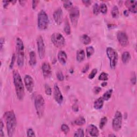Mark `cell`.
I'll return each instance as SVG.
<instances>
[{"mask_svg":"<svg viewBox=\"0 0 137 137\" xmlns=\"http://www.w3.org/2000/svg\"><path fill=\"white\" fill-rule=\"evenodd\" d=\"M93 14H94V15H98L99 14L100 11V7L98 5V4L95 3L94 5V6H93Z\"/></svg>","mask_w":137,"mask_h":137,"instance_id":"cell-34","label":"cell"},{"mask_svg":"<svg viewBox=\"0 0 137 137\" xmlns=\"http://www.w3.org/2000/svg\"><path fill=\"white\" fill-rule=\"evenodd\" d=\"M109 137H116V135H109Z\"/></svg>","mask_w":137,"mask_h":137,"instance_id":"cell-53","label":"cell"},{"mask_svg":"<svg viewBox=\"0 0 137 137\" xmlns=\"http://www.w3.org/2000/svg\"><path fill=\"white\" fill-rule=\"evenodd\" d=\"M15 60H16V56H15V54H14L13 55H12L11 61V63H10V68H13L14 65Z\"/></svg>","mask_w":137,"mask_h":137,"instance_id":"cell-41","label":"cell"},{"mask_svg":"<svg viewBox=\"0 0 137 137\" xmlns=\"http://www.w3.org/2000/svg\"><path fill=\"white\" fill-rule=\"evenodd\" d=\"M53 18L55 23L57 25H61L63 20V13L62 9L59 8L57 9L53 13Z\"/></svg>","mask_w":137,"mask_h":137,"instance_id":"cell-12","label":"cell"},{"mask_svg":"<svg viewBox=\"0 0 137 137\" xmlns=\"http://www.w3.org/2000/svg\"><path fill=\"white\" fill-rule=\"evenodd\" d=\"M80 40L84 45H88L91 42V39L87 34H84L80 38Z\"/></svg>","mask_w":137,"mask_h":137,"instance_id":"cell-23","label":"cell"},{"mask_svg":"<svg viewBox=\"0 0 137 137\" xmlns=\"http://www.w3.org/2000/svg\"><path fill=\"white\" fill-rule=\"evenodd\" d=\"M63 7L65 8V9H67V10H70L71 9L73 8L72 3L70 1H65L64 2Z\"/></svg>","mask_w":137,"mask_h":137,"instance_id":"cell-29","label":"cell"},{"mask_svg":"<svg viewBox=\"0 0 137 137\" xmlns=\"http://www.w3.org/2000/svg\"><path fill=\"white\" fill-rule=\"evenodd\" d=\"M16 47L17 56V64L19 67H22L24 63V46L22 40L19 38L16 39Z\"/></svg>","mask_w":137,"mask_h":137,"instance_id":"cell-3","label":"cell"},{"mask_svg":"<svg viewBox=\"0 0 137 137\" xmlns=\"http://www.w3.org/2000/svg\"><path fill=\"white\" fill-rule=\"evenodd\" d=\"M131 60V55L128 51L124 52L122 55V60L124 64L128 63Z\"/></svg>","mask_w":137,"mask_h":137,"instance_id":"cell-22","label":"cell"},{"mask_svg":"<svg viewBox=\"0 0 137 137\" xmlns=\"http://www.w3.org/2000/svg\"><path fill=\"white\" fill-rule=\"evenodd\" d=\"M27 137H35V132L32 128H30L27 130Z\"/></svg>","mask_w":137,"mask_h":137,"instance_id":"cell-39","label":"cell"},{"mask_svg":"<svg viewBox=\"0 0 137 137\" xmlns=\"http://www.w3.org/2000/svg\"><path fill=\"white\" fill-rule=\"evenodd\" d=\"M104 100L102 97L98 98L94 103V108L96 110H99L103 106Z\"/></svg>","mask_w":137,"mask_h":137,"instance_id":"cell-19","label":"cell"},{"mask_svg":"<svg viewBox=\"0 0 137 137\" xmlns=\"http://www.w3.org/2000/svg\"><path fill=\"white\" fill-rule=\"evenodd\" d=\"M72 110L74 111H75V112H78V111L79 108H78V105H77L76 104H74V105H73Z\"/></svg>","mask_w":137,"mask_h":137,"instance_id":"cell-47","label":"cell"},{"mask_svg":"<svg viewBox=\"0 0 137 137\" xmlns=\"http://www.w3.org/2000/svg\"><path fill=\"white\" fill-rule=\"evenodd\" d=\"M131 82L133 85H135L136 84V74L134 72L133 73V76L131 77Z\"/></svg>","mask_w":137,"mask_h":137,"instance_id":"cell-43","label":"cell"},{"mask_svg":"<svg viewBox=\"0 0 137 137\" xmlns=\"http://www.w3.org/2000/svg\"><path fill=\"white\" fill-rule=\"evenodd\" d=\"M3 3H4V4H3V7L4 8H7L8 6V5H9V3L10 2V1H3Z\"/></svg>","mask_w":137,"mask_h":137,"instance_id":"cell-49","label":"cell"},{"mask_svg":"<svg viewBox=\"0 0 137 137\" xmlns=\"http://www.w3.org/2000/svg\"><path fill=\"white\" fill-rule=\"evenodd\" d=\"M99 79L102 81H107L108 79V74L104 72H102L99 77Z\"/></svg>","mask_w":137,"mask_h":137,"instance_id":"cell-32","label":"cell"},{"mask_svg":"<svg viewBox=\"0 0 137 137\" xmlns=\"http://www.w3.org/2000/svg\"><path fill=\"white\" fill-rule=\"evenodd\" d=\"M61 130L64 133L68 134L70 131V128L66 124H62L61 126Z\"/></svg>","mask_w":137,"mask_h":137,"instance_id":"cell-35","label":"cell"},{"mask_svg":"<svg viewBox=\"0 0 137 137\" xmlns=\"http://www.w3.org/2000/svg\"><path fill=\"white\" fill-rule=\"evenodd\" d=\"M74 124L77 125H83L86 123V120L83 117H79L74 120Z\"/></svg>","mask_w":137,"mask_h":137,"instance_id":"cell-25","label":"cell"},{"mask_svg":"<svg viewBox=\"0 0 137 137\" xmlns=\"http://www.w3.org/2000/svg\"><path fill=\"white\" fill-rule=\"evenodd\" d=\"M67 55L64 51H60L58 53V60L62 65H65L67 61Z\"/></svg>","mask_w":137,"mask_h":137,"instance_id":"cell-18","label":"cell"},{"mask_svg":"<svg viewBox=\"0 0 137 137\" xmlns=\"http://www.w3.org/2000/svg\"><path fill=\"white\" fill-rule=\"evenodd\" d=\"M42 71L43 75L45 78H49L51 77L52 74L51 68V65L47 62H44L42 65Z\"/></svg>","mask_w":137,"mask_h":137,"instance_id":"cell-15","label":"cell"},{"mask_svg":"<svg viewBox=\"0 0 137 137\" xmlns=\"http://www.w3.org/2000/svg\"><path fill=\"white\" fill-rule=\"evenodd\" d=\"M51 41L54 45L58 48H62L65 46V40L64 36L60 33H54L51 37Z\"/></svg>","mask_w":137,"mask_h":137,"instance_id":"cell-7","label":"cell"},{"mask_svg":"<svg viewBox=\"0 0 137 137\" xmlns=\"http://www.w3.org/2000/svg\"><path fill=\"white\" fill-rule=\"evenodd\" d=\"M29 64L32 67L35 66L36 64V57L35 52L34 51H31L30 52Z\"/></svg>","mask_w":137,"mask_h":137,"instance_id":"cell-21","label":"cell"},{"mask_svg":"<svg viewBox=\"0 0 137 137\" xmlns=\"http://www.w3.org/2000/svg\"><path fill=\"white\" fill-rule=\"evenodd\" d=\"M45 92L46 93V94L48 95H51L52 93L51 88L48 85H47V84H46L45 85Z\"/></svg>","mask_w":137,"mask_h":137,"instance_id":"cell-37","label":"cell"},{"mask_svg":"<svg viewBox=\"0 0 137 137\" xmlns=\"http://www.w3.org/2000/svg\"><path fill=\"white\" fill-rule=\"evenodd\" d=\"M101 88L100 87H95L94 88V92L96 94H98V93H99L101 92Z\"/></svg>","mask_w":137,"mask_h":137,"instance_id":"cell-46","label":"cell"},{"mask_svg":"<svg viewBox=\"0 0 137 137\" xmlns=\"http://www.w3.org/2000/svg\"><path fill=\"white\" fill-rule=\"evenodd\" d=\"M123 13H124V15H125V16H128L129 15V11L128 10H124V12H123Z\"/></svg>","mask_w":137,"mask_h":137,"instance_id":"cell-50","label":"cell"},{"mask_svg":"<svg viewBox=\"0 0 137 137\" xmlns=\"http://www.w3.org/2000/svg\"><path fill=\"white\" fill-rule=\"evenodd\" d=\"M108 122V119L106 117H103L100 120V129H103L105 126V124Z\"/></svg>","mask_w":137,"mask_h":137,"instance_id":"cell-33","label":"cell"},{"mask_svg":"<svg viewBox=\"0 0 137 137\" xmlns=\"http://www.w3.org/2000/svg\"><path fill=\"white\" fill-rule=\"evenodd\" d=\"M10 2H11V3H12L14 4H15V3L16 2V1H10Z\"/></svg>","mask_w":137,"mask_h":137,"instance_id":"cell-52","label":"cell"},{"mask_svg":"<svg viewBox=\"0 0 137 137\" xmlns=\"http://www.w3.org/2000/svg\"><path fill=\"white\" fill-rule=\"evenodd\" d=\"M86 53L87 58H90L92 55L94 53V48L92 46H89L86 48Z\"/></svg>","mask_w":137,"mask_h":137,"instance_id":"cell-28","label":"cell"},{"mask_svg":"<svg viewBox=\"0 0 137 137\" xmlns=\"http://www.w3.org/2000/svg\"><path fill=\"white\" fill-rule=\"evenodd\" d=\"M8 135L11 137L14 136L17 126V120L14 111H9L5 114Z\"/></svg>","mask_w":137,"mask_h":137,"instance_id":"cell-1","label":"cell"},{"mask_svg":"<svg viewBox=\"0 0 137 137\" xmlns=\"http://www.w3.org/2000/svg\"><path fill=\"white\" fill-rule=\"evenodd\" d=\"M111 15L113 18H116L119 16V10L117 6L115 5L111 10Z\"/></svg>","mask_w":137,"mask_h":137,"instance_id":"cell-27","label":"cell"},{"mask_svg":"<svg viewBox=\"0 0 137 137\" xmlns=\"http://www.w3.org/2000/svg\"><path fill=\"white\" fill-rule=\"evenodd\" d=\"M57 78L58 80L63 81L64 79V76L62 71H59L57 73Z\"/></svg>","mask_w":137,"mask_h":137,"instance_id":"cell-38","label":"cell"},{"mask_svg":"<svg viewBox=\"0 0 137 137\" xmlns=\"http://www.w3.org/2000/svg\"><path fill=\"white\" fill-rule=\"evenodd\" d=\"M64 31L67 35H70L71 34V27L70 26V24L68 23V21L67 19H66L65 22L64 27Z\"/></svg>","mask_w":137,"mask_h":137,"instance_id":"cell-26","label":"cell"},{"mask_svg":"<svg viewBox=\"0 0 137 137\" xmlns=\"http://www.w3.org/2000/svg\"><path fill=\"white\" fill-rule=\"evenodd\" d=\"M113 128L115 131H118L122 128V115L119 111H117L113 120Z\"/></svg>","mask_w":137,"mask_h":137,"instance_id":"cell-8","label":"cell"},{"mask_svg":"<svg viewBox=\"0 0 137 137\" xmlns=\"http://www.w3.org/2000/svg\"><path fill=\"white\" fill-rule=\"evenodd\" d=\"M125 5L130 12L136 14L137 12V2L132 0H127L125 2Z\"/></svg>","mask_w":137,"mask_h":137,"instance_id":"cell-16","label":"cell"},{"mask_svg":"<svg viewBox=\"0 0 137 137\" xmlns=\"http://www.w3.org/2000/svg\"><path fill=\"white\" fill-rule=\"evenodd\" d=\"M37 47H38V52L40 59H43L45 57L46 53V48L44 41L41 36H39L36 39Z\"/></svg>","mask_w":137,"mask_h":137,"instance_id":"cell-10","label":"cell"},{"mask_svg":"<svg viewBox=\"0 0 137 137\" xmlns=\"http://www.w3.org/2000/svg\"><path fill=\"white\" fill-rule=\"evenodd\" d=\"M100 7V11L101 12V13L103 14H105L108 11V8L107 5L104 3H101Z\"/></svg>","mask_w":137,"mask_h":137,"instance_id":"cell-30","label":"cell"},{"mask_svg":"<svg viewBox=\"0 0 137 137\" xmlns=\"http://www.w3.org/2000/svg\"><path fill=\"white\" fill-rule=\"evenodd\" d=\"M97 72H98V70L96 68H94V69H93L91 71V72L89 74L88 78L90 79H92L94 78V77L96 76V74H97Z\"/></svg>","mask_w":137,"mask_h":137,"instance_id":"cell-36","label":"cell"},{"mask_svg":"<svg viewBox=\"0 0 137 137\" xmlns=\"http://www.w3.org/2000/svg\"><path fill=\"white\" fill-rule=\"evenodd\" d=\"M82 2L86 7H88V6L91 4L92 1H89V0H83V1H82Z\"/></svg>","mask_w":137,"mask_h":137,"instance_id":"cell-44","label":"cell"},{"mask_svg":"<svg viewBox=\"0 0 137 137\" xmlns=\"http://www.w3.org/2000/svg\"><path fill=\"white\" fill-rule=\"evenodd\" d=\"M87 132L89 133L91 137H98L99 135V131L96 126L91 124L87 128Z\"/></svg>","mask_w":137,"mask_h":137,"instance_id":"cell-17","label":"cell"},{"mask_svg":"<svg viewBox=\"0 0 137 137\" xmlns=\"http://www.w3.org/2000/svg\"><path fill=\"white\" fill-rule=\"evenodd\" d=\"M54 97L59 104H62L63 101V97L60 88L58 87L57 84H55L54 86Z\"/></svg>","mask_w":137,"mask_h":137,"instance_id":"cell-13","label":"cell"},{"mask_svg":"<svg viewBox=\"0 0 137 137\" xmlns=\"http://www.w3.org/2000/svg\"><path fill=\"white\" fill-rule=\"evenodd\" d=\"M39 2V1H35V0L32 1V8L33 10H35L36 7H37V5H38Z\"/></svg>","mask_w":137,"mask_h":137,"instance_id":"cell-45","label":"cell"},{"mask_svg":"<svg viewBox=\"0 0 137 137\" xmlns=\"http://www.w3.org/2000/svg\"><path fill=\"white\" fill-rule=\"evenodd\" d=\"M85 136V135H84V130L82 129H78L74 133V137H83Z\"/></svg>","mask_w":137,"mask_h":137,"instance_id":"cell-31","label":"cell"},{"mask_svg":"<svg viewBox=\"0 0 137 137\" xmlns=\"http://www.w3.org/2000/svg\"><path fill=\"white\" fill-rule=\"evenodd\" d=\"M49 18L47 14L44 10H41L38 15V26L41 31L46 30L49 25Z\"/></svg>","mask_w":137,"mask_h":137,"instance_id":"cell-5","label":"cell"},{"mask_svg":"<svg viewBox=\"0 0 137 137\" xmlns=\"http://www.w3.org/2000/svg\"><path fill=\"white\" fill-rule=\"evenodd\" d=\"M117 40L120 44L123 47H126L129 45V38L127 34L124 32H119L117 33Z\"/></svg>","mask_w":137,"mask_h":137,"instance_id":"cell-11","label":"cell"},{"mask_svg":"<svg viewBox=\"0 0 137 137\" xmlns=\"http://www.w3.org/2000/svg\"><path fill=\"white\" fill-rule=\"evenodd\" d=\"M89 65L88 64H86L85 66H84L83 68V69H82V72L83 73H85L86 72H87V71L89 70Z\"/></svg>","mask_w":137,"mask_h":137,"instance_id":"cell-42","label":"cell"},{"mask_svg":"<svg viewBox=\"0 0 137 137\" xmlns=\"http://www.w3.org/2000/svg\"><path fill=\"white\" fill-rule=\"evenodd\" d=\"M107 85V82H103V83L101 84V85H102V86H103V87H105Z\"/></svg>","mask_w":137,"mask_h":137,"instance_id":"cell-51","label":"cell"},{"mask_svg":"<svg viewBox=\"0 0 137 137\" xmlns=\"http://www.w3.org/2000/svg\"><path fill=\"white\" fill-rule=\"evenodd\" d=\"M80 17V11L79 8L74 7L70 10V18L71 24L74 27H76Z\"/></svg>","mask_w":137,"mask_h":137,"instance_id":"cell-9","label":"cell"},{"mask_svg":"<svg viewBox=\"0 0 137 137\" xmlns=\"http://www.w3.org/2000/svg\"><path fill=\"white\" fill-rule=\"evenodd\" d=\"M5 42V39L4 38H2L1 39V40H0V43H1V51H2V49L3 48V45L4 43Z\"/></svg>","mask_w":137,"mask_h":137,"instance_id":"cell-48","label":"cell"},{"mask_svg":"<svg viewBox=\"0 0 137 137\" xmlns=\"http://www.w3.org/2000/svg\"><path fill=\"white\" fill-rule=\"evenodd\" d=\"M34 104L37 115L39 118H41L44 115L45 109V101L42 95L38 94L36 96L34 100Z\"/></svg>","mask_w":137,"mask_h":137,"instance_id":"cell-4","label":"cell"},{"mask_svg":"<svg viewBox=\"0 0 137 137\" xmlns=\"http://www.w3.org/2000/svg\"><path fill=\"white\" fill-rule=\"evenodd\" d=\"M13 78L17 98L19 100H23L25 96L24 87L20 74L17 70L13 72Z\"/></svg>","mask_w":137,"mask_h":137,"instance_id":"cell-2","label":"cell"},{"mask_svg":"<svg viewBox=\"0 0 137 137\" xmlns=\"http://www.w3.org/2000/svg\"><path fill=\"white\" fill-rule=\"evenodd\" d=\"M3 123L2 121H1V123H0V137H3L4 136V134L3 132Z\"/></svg>","mask_w":137,"mask_h":137,"instance_id":"cell-40","label":"cell"},{"mask_svg":"<svg viewBox=\"0 0 137 137\" xmlns=\"http://www.w3.org/2000/svg\"><path fill=\"white\" fill-rule=\"evenodd\" d=\"M107 56L110 61V67L112 69L116 68L118 62V54L116 51L111 47H108L106 49Z\"/></svg>","mask_w":137,"mask_h":137,"instance_id":"cell-6","label":"cell"},{"mask_svg":"<svg viewBox=\"0 0 137 137\" xmlns=\"http://www.w3.org/2000/svg\"><path fill=\"white\" fill-rule=\"evenodd\" d=\"M85 57V51L83 49H79L77 51L76 60L78 62H82Z\"/></svg>","mask_w":137,"mask_h":137,"instance_id":"cell-20","label":"cell"},{"mask_svg":"<svg viewBox=\"0 0 137 137\" xmlns=\"http://www.w3.org/2000/svg\"><path fill=\"white\" fill-rule=\"evenodd\" d=\"M24 82L27 91L30 93H32L33 91L34 87V81L32 77L27 74L24 77Z\"/></svg>","mask_w":137,"mask_h":137,"instance_id":"cell-14","label":"cell"},{"mask_svg":"<svg viewBox=\"0 0 137 137\" xmlns=\"http://www.w3.org/2000/svg\"><path fill=\"white\" fill-rule=\"evenodd\" d=\"M113 91L112 89H108L107 92H105L102 96V98L105 101L109 100L110 99L112 94H113Z\"/></svg>","mask_w":137,"mask_h":137,"instance_id":"cell-24","label":"cell"}]
</instances>
